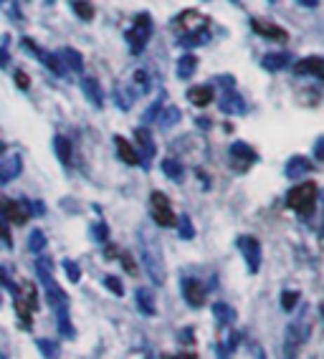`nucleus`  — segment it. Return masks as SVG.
Returning <instances> with one entry per match:
<instances>
[{
  "label": "nucleus",
  "instance_id": "21",
  "mask_svg": "<svg viewBox=\"0 0 324 359\" xmlns=\"http://www.w3.org/2000/svg\"><path fill=\"white\" fill-rule=\"evenodd\" d=\"M188 99L193 107H208V104L213 102V86H193L188 89Z\"/></svg>",
  "mask_w": 324,
  "mask_h": 359
},
{
  "label": "nucleus",
  "instance_id": "15",
  "mask_svg": "<svg viewBox=\"0 0 324 359\" xmlns=\"http://www.w3.org/2000/svg\"><path fill=\"white\" fill-rule=\"evenodd\" d=\"M221 111L223 114H243L246 111V102H243V97L241 94H236L234 89L231 91H223V97H221Z\"/></svg>",
  "mask_w": 324,
  "mask_h": 359
},
{
  "label": "nucleus",
  "instance_id": "26",
  "mask_svg": "<svg viewBox=\"0 0 324 359\" xmlns=\"http://www.w3.org/2000/svg\"><path fill=\"white\" fill-rule=\"evenodd\" d=\"M53 149H56L64 165H72V142H69V137H53Z\"/></svg>",
  "mask_w": 324,
  "mask_h": 359
},
{
  "label": "nucleus",
  "instance_id": "20",
  "mask_svg": "<svg viewBox=\"0 0 324 359\" xmlns=\"http://www.w3.org/2000/svg\"><path fill=\"white\" fill-rule=\"evenodd\" d=\"M251 28L259 36H266V39H274V41H286V31L279 26H271V23H264V20H251Z\"/></svg>",
  "mask_w": 324,
  "mask_h": 359
},
{
  "label": "nucleus",
  "instance_id": "4",
  "mask_svg": "<svg viewBox=\"0 0 324 359\" xmlns=\"http://www.w3.org/2000/svg\"><path fill=\"white\" fill-rule=\"evenodd\" d=\"M149 36H152V20H149L147 13H140L135 18V23H132V26L127 28V33H124V39H127V43H130L132 56H140V53L144 51Z\"/></svg>",
  "mask_w": 324,
  "mask_h": 359
},
{
  "label": "nucleus",
  "instance_id": "34",
  "mask_svg": "<svg viewBox=\"0 0 324 359\" xmlns=\"http://www.w3.org/2000/svg\"><path fill=\"white\" fill-rule=\"evenodd\" d=\"M39 349H41V352H43L48 359H56V349H59V346L53 344V341H48V339H39Z\"/></svg>",
  "mask_w": 324,
  "mask_h": 359
},
{
  "label": "nucleus",
  "instance_id": "36",
  "mask_svg": "<svg viewBox=\"0 0 324 359\" xmlns=\"http://www.w3.org/2000/svg\"><path fill=\"white\" fill-rule=\"evenodd\" d=\"M180 236L185 238V241H190V238L195 236V231H193V223H190V218H188V215H182V220H180Z\"/></svg>",
  "mask_w": 324,
  "mask_h": 359
},
{
  "label": "nucleus",
  "instance_id": "19",
  "mask_svg": "<svg viewBox=\"0 0 324 359\" xmlns=\"http://www.w3.org/2000/svg\"><path fill=\"white\" fill-rule=\"evenodd\" d=\"M59 61L69 66L72 71H76V74H81V71H84V58H81V53H79L76 48H72V46L61 48V51H59Z\"/></svg>",
  "mask_w": 324,
  "mask_h": 359
},
{
  "label": "nucleus",
  "instance_id": "7",
  "mask_svg": "<svg viewBox=\"0 0 324 359\" xmlns=\"http://www.w3.org/2000/svg\"><path fill=\"white\" fill-rule=\"evenodd\" d=\"M238 248L246 258V266L251 273H259L261 269V243L253 236H241L238 238Z\"/></svg>",
  "mask_w": 324,
  "mask_h": 359
},
{
  "label": "nucleus",
  "instance_id": "32",
  "mask_svg": "<svg viewBox=\"0 0 324 359\" xmlns=\"http://www.w3.org/2000/svg\"><path fill=\"white\" fill-rule=\"evenodd\" d=\"M297 302H299L297 291H284V294H281V306H284L286 311H292V309L297 306Z\"/></svg>",
  "mask_w": 324,
  "mask_h": 359
},
{
  "label": "nucleus",
  "instance_id": "47",
  "mask_svg": "<svg viewBox=\"0 0 324 359\" xmlns=\"http://www.w3.org/2000/svg\"><path fill=\"white\" fill-rule=\"evenodd\" d=\"M3 3H6V0H0V6H3Z\"/></svg>",
  "mask_w": 324,
  "mask_h": 359
},
{
  "label": "nucleus",
  "instance_id": "5",
  "mask_svg": "<svg viewBox=\"0 0 324 359\" xmlns=\"http://www.w3.org/2000/svg\"><path fill=\"white\" fill-rule=\"evenodd\" d=\"M149 212H152L155 223L162 225V228H173L177 223V215L173 210V205H170L168 195H162L160 190L149 195Z\"/></svg>",
  "mask_w": 324,
  "mask_h": 359
},
{
  "label": "nucleus",
  "instance_id": "11",
  "mask_svg": "<svg viewBox=\"0 0 324 359\" xmlns=\"http://www.w3.org/2000/svg\"><path fill=\"white\" fill-rule=\"evenodd\" d=\"M23 170V160H20V154H6V157H0V182H11L15 180Z\"/></svg>",
  "mask_w": 324,
  "mask_h": 359
},
{
  "label": "nucleus",
  "instance_id": "28",
  "mask_svg": "<svg viewBox=\"0 0 324 359\" xmlns=\"http://www.w3.org/2000/svg\"><path fill=\"white\" fill-rule=\"evenodd\" d=\"M160 119H157V122H160V127L162 129H170V127H175L177 122H180V109H177V107H165V109H160Z\"/></svg>",
  "mask_w": 324,
  "mask_h": 359
},
{
  "label": "nucleus",
  "instance_id": "29",
  "mask_svg": "<svg viewBox=\"0 0 324 359\" xmlns=\"http://www.w3.org/2000/svg\"><path fill=\"white\" fill-rule=\"evenodd\" d=\"M162 172L168 175L170 180L180 182L182 180V165L177 160H173V157H168V160H162Z\"/></svg>",
  "mask_w": 324,
  "mask_h": 359
},
{
  "label": "nucleus",
  "instance_id": "31",
  "mask_svg": "<svg viewBox=\"0 0 324 359\" xmlns=\"http://www.w3.org/2000/svg\"><path fill=\"white\" fill-rule=\"evenodd\" d=\"M28 248L33 250V253H41V250L46 248V236L41 231H33L31 238H28Z\"/></svg>",
  "mask_w": 324,
  "mask_h": 359
},
{
  "label": "nucleus",
  "instance_id": "27",
  "mask_svg": "<svg viewBox=\"0 0 324 359\" xmlns=\"http://www.w3.org/2000/svg\"><path fill=\"white\" fill-rule=\"evenodd\" d=\"M208 28L205 31H195V33H182L180 39H177V43L180 46H188V48H195V46H203V43H208Z\"/></svg>",
  "mask_w": 324,
  "mask_h": 359
},
{
  "label": "nucleus",
  "instance_id": "18",
  "mask_svg": "<svg viewBox=\"0 0 324 359\" xmlns=\"http://www.w3.org/2000/svg\"><path fill=\"white\" fill-rule=\"evenodd\" d=\"M81 91H84L86 99H89L94 107H102V104H104L102 86H99V81L94 76H84V79H81Z\"/></svg>",
  "mask_w": 324,
  "mask_h": 359
},
{
  "label": "nucleus",
  "instance_id": "22",
  "mask_svg": "<svg viewBox=\"0 0 324 359\" xmlns=\"http://www.w3.org/2000/svg\"><path fill=\"white\" fill-rule=\"evenodd\" d=\"M195 69H198V58L193 56V53H182L180 58H177V76L180 79H190L195 74Z\"/></svg>",
  "mask_w": 324,
  "mask_h": 359
},
{
  "label": "nucleus",
  "instance_id": "44",
  "mask_svg": "<svg viewBox=\"0 0 324 359\" xmlns=\"http://www.w3.org/2000/svg\"><path fill=\"white\" fill-rule=\"evenodd\" d=\"M162 359H195L193 354H165Z\"/></svg>",
  "mask_w": 324,
  "mask_h": 359
},
{
  "label": "nucleus",
  "instance_id": "38",
  "mask_svg": "<svg viewBox=\"0 0 324 359\" xmlns=\"http://www.w3.org/2000/svg\"><path fill=\"white\" fill-rule=\"evenodd\" d=\"M135 86H137V91H147V86H149V79H147V74L144 71H137L135 74Z\"/></svg>",
  "mask_w": 324,
  "mask_h": 359
},
{
  "label": "nucleus",
  "instance_id": "33",
  "mask_svg": "<svg viewBox=\"0 0 324 359\" xmlns=\"http://www.w3.org/2000/svg\"><path fill=\"white\" fill-rule=\"evenodd\" d=\"M104 286H107L112 294H117V296L124 294V286H122V281H119L117 276H107V278H104Z\"/></svg>",
  "mask_w": 324,
  "mask_h": 359
},
{
  "label": "nucleus",
  "instance_id": "13",
  "mask_svg": "<svg viewBox=\"0 0 324 359\" xmlns=\"http://www.w3.org/2000/svg\"><path fill=\"white\" fill-rule=\"evenodd\" d=\"M23 46H26L28 51H33L36 53V58H39V61H43L46 66H48V69L53 71V74H64V64H61L59 61V56H53L51 51H46V48H39V46L33 43V41H23Z\"/></svg>",
  "mask_w": 324,
  "mask_h": 359
},
{
  "label": "nucleus",
  "instance_id": "10",
  "mask_svg": "<svg viewBox=\"0 0 324 359\" xmlns=\"http://www.w3.org/2000/svg\"><path fill=\"white\" fill-rule=\"evenodd\" d=\"M182 296L188 299L190 306H203L205 302V286L198 278H182Z\"/></svg>",
  "mask_w": 324,
  "mask_h": 359
},
{
  "label": "nucleus",
  "instance_id": "3",
  "mask_svg": "<svg viewBox=\"0 0 324 359\" xmlns=\"http://www.w3.org/2000/svg\"><path fill=\"white\" fill-rule=\"evenodd\" d=\"M317 195H319V190L314 182H302V185L292 187V190L286 193V208L294 210L297 215H302V218H306V215H311L314 208H317Z\"/></svg>",
  "mask_w": 324,
  "mask_h": 359
},
{
  "label": "nucleus",
  "instance_id": "16",
  "mask_svg": "<svg viewBox=\"0 0 324 359\" xmlns=\"http://www.w3.org/2000/svg\"><path fill=\"white\" fill-rule=\"evenodd\" d=\"M137 142H140V152H137V157L142 154V160L140 162H142L144 167H149V160L157 154V149H155V142H152L147 129H137Z\"/></svg>",
  "mask_w": 324,
  "mask_h": 359
},
{
  "label": "nucleus",
  "instance_id": "9",
  "mask_svg": "<svg viewBox=\"0 0 324 359\" xmlns=\"http://www.w3.org/2000/svg\"><path fill=\"white\" fill-rule=\"evenodd\" d=\"M302 344H304V327L294 321V324H289L286 337H284V359L297 357L299 349H302Z\"/></svg>",
  "mask_w": 324,
  "mask_h": 359
},
{
  "label": "nucleus",
  "instance_id": "2",
  "mask_svg": "<svg viewBox=\"0 0 324 359\" xmlns=\"http://www.w3.org/2000/svg\"><path fill=\"white\" fill-rule=\"evenodd\" d=\"M36 273H39L43 294H46V299H48V304L53 306V311H56V314L69 311V299H66V294L59 289V283L53 281V269L48 258H39V261H36Z\"/></svg>",
  "mask_w": 324,
  "mask_h": 359
},
{
  "label": "nucleus",
  "instance_id": "30",
  "mask_svg": "<svg viewBox=\"0 0 324 359\" xmlns=\"http://www.w3.org/2000/svg\"><path fill=\"white\" fill-rule=\"evenodd\" d=\"M72 8H74V13H76L81 20H91V18H94V6H91L89 0H74Z\"/></svg>",
  "mask_w": 324,
  "mask_h": 359
},
{
  "label": "nucleus",
  "instance_id": "40",
  "mask_svg": "<svg viewBox=\"0 0 324 359\" xmlns=\"http://www.w3.org/2000/svg\"><path fill=\"white\" fill-rule=\"evenodd\" d=\"M0 238H3V243L11 248L13 245V238H11V231H8V223L3 220V215H0Z\"/></svg>",
  "mask_w": 324,
  "mask_h": 359
},
{
  "label": "nucleus",
  "instance_id": "12",
  "mask_svg": "<svg viewBox=\"0 0 324 359\" xmlns=\"http://www.w3.org/2000/svg\"><path fill=\"white\" fill-rule=\"evenodd\" d=\"M294 74L297 76H314V79H322L324 76V61L322 56H309L304 61H299L294 66Z\"/></svg>",
  "mask_w": 324,
  "mask_h": 359
},
{
  "label": "nucleus",
  "instance_id": "35",
  "mask_svg": "<svg viewBox=\"0 0 324 359\" xmlns=\"http://www.w3.org/2000/svg\"><path fill=\"white\" fill-rule=\"evenodd\" d=\"M213 314L218 316L221 321H231V319H234V311H231V309H228L226 304H215V306H213Z\"/></svg>",
  "mask_w": 324,
  "mask_h": 359
},
{
  "label": "nucleus",
  "instance_id": "24",
  "mask_svg": "<svg viewBox=\"0 0 324 359\" xmlns=\"http://www.w3.org/2000/svg\"><path fill=\"white\" fill-rule=\"evenodd\" d=\"M261 64L269 71H281L289 66V53H266V56L261 58Z\"/></svg>",
  "mask_w": 324,
  "mask_h": 359
},
{
  "label": "nucleus",
  "instance_id": "37",
  "mask_svg": "<svg viewBox=\"0 0 324 359\" xmlns=\"http://www.w3.org/2000/svg\"><path fill=\"white\" fill-rule=\"evenodd\" d=\"M160 109H162V102H160V99H157V102L152 104V107H149L147 111H144V124L155 122V119H157V114H160Z\"/></svg>",
  "mask_w": 324,
  "mask_h": 359
},
{
  "label": "nucleus",
  "instance_id": "8",
  "mask_svg": "<svg viewBox=\"0 0 324 359\" xmlns=\"http://www.w3.org/2000/svg\"><path fill=\"white\" fill-rule=\"evenodd\" d=\"M0 215H3L6 223H13V225H23L31 218L26 200H23V203H18V200H3V203H0Z\"/></svg>",
  "mask_w": 324,
  "mask_h": 359
},
{
  "label": "nucleus",
  "instance_id": "39",
  "mask_svg": "<svg viewBox=\"0 0 324 359\" xmlns=\"http://www.w3.org/2000/svg\"><path fill=\"white\" fill-rule=\"evenodd\" d=\"M64 269H66V273H69V278H72L74 283L81 278V271H79V266L74 261H64Z\"/></svg>",
  "mask_w": 324,
  "mask_h": 359
},
{
  "label": "nucleus",
  "instance_id": "46",
  "mask_svg": "<svg viewBox=\"0 0 324 359\" xmlns=\"http://www.w3.org/2000/svg\"><path fill=\"white\" fill-rule=\"evenodd\" d=\"M46 3H48V6H53V3H56V0H46Z\"/></svg>",
  "mask_w": 324,
  "mask_h": 359
},
{
  "label": "nucleus",
  "instance_id": "41",
  "mask_svg": "<svg viewBox=\"0 0 324 359\" xmlns=\"http://www.w3.org/2000/svg\"><path fill=\"white\" fill-rule=\"evenodd\" d=\"M15 83H18L20 89H28V86H31V79H28L23 71H15Z\"/></svg>",
  "mask_w": 324,
  "mask_h": 359
},
{
  "label": "nucleus",
  "instance_id": "25",
  "mask_svg": "<svg viewBox=\"0 0 324 359\" xmlns=\"http://www.w3.org/2000/svg\"><path fill=\"white\" fill-rule=\"evenodd\" d=\"M137 306H140V311L147 314V316L155 314V296H152V291L137 289Z\"/></svg>",
  "mask_w": 324,
  "mask_h": 359
},
{
  "label": "nucleus",
  "instance_id": "1",
  "mask_svg": "<svg viewBox=\"0 0 324 359\" xmlns=\"http://www.w3.org/2000/svg\"><path fill=\"white\" fill-rule=\"evenodd\" d=\"M0 283L6 286L11 294L15 296V311H18V319L23 324V329L33 327V309L39 304V294L31 283H15L8 276V269H0Z\"/></svg>",
  "mask_w": 324,
  "mask_h": 359
},
{
  "label": "nucleus",
  "instance_id": "42",
  "mask_svg": "<svg viewBox=\"0 0 324 359\" xmlns=\"http://www.w3.org/2000/svg\"><path fill=\"white\" fill-rule=\"evenodd\" d=\"M91 233L97 236V241H107V225H104V223L94 225V228H91Z\"/></svg>",
  "mask_w": 324,
  "mask_h": 359
},
{
  "label": "nucleus",
  "instance_id": "6",
  "mask_svg": "<svg viewBox=\"0 0 324 359\" xmlns=\"http://www.w3.org/2000/svg\"><path fill=\"white\" fill-rule=\"evenodd\" d=\"M228 154H231V165H234L236 172H246L248 167L259 160L256 149L248 147L246 142H234V144H231V152H228Z\"/></svg>",
  "mask_w": 324,
  "mask_h": 359
},
{
  "label": "nucleus",
  "instance_id": "43",
  "mask_svg": "<svg viewBox=\"0 0 324 359\" xmlns=\"http://www.w3.org/2000/svg\"><path fill=\"white\" fill-rule=\"evenodd\" d=\"M8 64H11V58H8L6 48H0V69H6Z\"/></svg>",
  "mask_w": 324,
  "mask_h": 359
},
{
  "label": "nucleus",
  "instance_id": "45",
  "mask_svg": "<svg viewBox=\"0 0 324 359\" xmlns=\"http://www.w3.org/2000/svg\"><path fill=\"white\" fill-rule=\"evenodd\" d=\"M299 3H302L304 8H317L319 6V0H299Z\"/></svg>",
  "mask_w": 324,
  "mask_h": 359
},
{
  "label": "nucleus",
  "instance_id": "17",
  "mask_svg": "<svg viewBox=\"0 0 324 359\" xmlns=\"http://www.w3.org/2000/svg\"><path fill=\"white\" fill-rule=\"evenodd\" d=\"M284 172H286V177H289V180L304 177V175L311 172V162L306 160V157H299V154H297V157H292V160L286 162Z\"/></svg>",
  "mask_w": 324,
  "mask_h": 359
},
{
  "label": "nucleus",
  "instance_id": "14",
  "mask_svg": "<svg viewBox=\"0 0 324 359\" xmlns=\"http://www.w3.org/2000/svg\"><path fill=\"white\" fill-rule=\"evenodd\" d=\"M177 23L182 26V33H195V31H205L208 28V18L198 13V11H185V13H180Z\"/></svg>",
  "mask_w": 324,
  "mask_h": 359
},
{
  "label": "nucleus",
  "instance_id": "23",
  "mask_svg": "<svg viewBox=\"0 0 324 359\" xmlns=\"http://www.w3.org/2000/svg\"><path fill=\"white\" fill-rule=\"evenodd\" d=\"M114 144H117V152L127 165H140V157H137V149L132 147L130 142L122 140V137H114Z\"/></svg>",
  "mask_w": 324,
  "mask_h": 359
}]
</instances>
